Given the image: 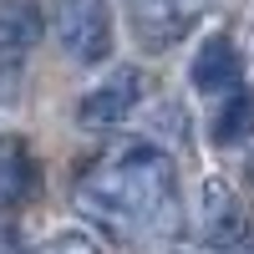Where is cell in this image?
Masks as SVG:
<instances>
[{
    "label": "cell",
    "instance_id": "4",
    "mask_svg": "<svg viewBox=\"0 0 254 254\" xmlns=\"http://www.w3.org/2000/svg\"><path fill=\"white\" fill-rule=\"evenodd\" d=\"M137 97H142V76H137V66H117L107 81H102V87H92L87 97L76 102V122L92 127V132L117 127L127 112L137 107Z\"/></svg>",
    "mask_w": 254,
    "mask_h": 254
},
{
    "label": "cell",
    "instance_id": "10",
    "mask_svg": "<svg viewBox=\"0 0 254 254\" xmlns=\"http://www.w3.org/2000/svg\"><path fill=\"white\" fill-rule=\"evenodd\" d=\"M31 254H97V244H92V234H81V229H61V234L41 239Z\"/></svg>",
    "mask_w": 254,
    "mask_h": 254
},
{
    "label": "cell",
    "instance_id": "13",
    "mask_svg": "<svg viewBox=\"0 0 254 254\" xmlns=\"http://www.w3.org/2000/svg\"><path fill=\"white\" fill-rule=\"evenodd\" d=\"M239 254H254V244H239Z\"/></svg>",
    "mask_w": 254,
    "mask_h": 254
},
{
    "label": "cell",
    "instance_id": "7",
    "mask_svg": "<svg viewBox=\"0 0 254 254\" xmlns=\"http://www.w3.org/2000/svg\"><path fill=\"white\" fill-rule=\"evenodd\" d=\"M41 188V168L26 137H0V208H26Z\"/></svg>",
    "mask_w": 254,
    "mask_h": 254
},
{
    "label": "cell",
    "instance_id": "8",
    "mask_svg": "<svg viewBox=\"0 0 254 254\" xmlns=\"http://www.w3.org/2000/svg\"><path fill=\"white\" fill-rule=\"evenodd\" d=\"M41 36V5L36 0H0V66L15 71L20 56Z\"/></svg>",
    "mask_w": 254,
    "mask_h": 254
},
{
    "label": "cell",
    "instance_id": "12",
    "mask_svg": "<svg viewBox=\"0 0 254 254\" xmlns=\"http://www.w3.org/2000/svg\"><path fill=\"white\" fill-rule=\"evenodd\" d=\"M249 183H254V153H249Z\"/></svg>",
    "mask_w": 254,
    "mask_h": 254
},
{
    "label": "cell",
    "instance_id": "2",
    "mask_svg": "<svg viewBox=\"0 0 254 254\" xmlns=\"http://www.w3.org/2000/svg\"><path fill=\"white\" fill-rule=\"evenodd\" d=\"M56 36L76 66H97L112 56V0H61Z\"/></svg>",
    "mask_w": 254,
    "mask_h": 254
},
{
    "label": "cell",
    "instance_id": "5",
    "mask_svg": "<svg viewBox=\"0 0 254 254\" xmlns=\"http://www.w3.org/2000/svg\"><path fill=\"white\" fill-rule=\"evenodd\" d=\"M188 81H193V92H203V97H224L229 87H239L244 61H239L234 36H224V31L203 36L198 51H193V66H188Z\"/></svg>",
    "mask_w": 254,
    "mask_h": 254
},
{
    "label": "cell",
    "instance_id": "6",
    "mask_svg": "<svg viewBox=\"0 0 254 254\" xmlns=\"http://www.w3.org/2000/svg\"><path fill=\"white\" fill-rule=\"evenodd\" d=\"M132 5V26L153 51L173 46V41L193 26V15L203 10V0H127Z\"/></svg>",
    "mask_w": 254,
    "mask_h": 254
},
{
    "label": "cell",
    "instance_id": "1",
    "mask_svg": "<svg viewBox=\"0 0 254 254\" xmlns=\"http://www.w3.org/2000/svg\"><path fill=\"white\" fill-rule=\"evenodd\" d=\"M71 203L81 219H92L117 244H153L178 229V168L158 142L132 137L107 147L102 158L81 168L71 188Z\"/></svg>",
    "mask_w": 254,
    "mask_h": 254
},
{
    "label": "cell",
    "instance_id": "11",
    "mask_svg": "<svg viewBox=\"0 0 254 254\" xmlns=\"http://www.w3.org/2000/svg\"><path fill=\"white\" fill-rule=\"evenodd\" d=\"M0 254H15V234H10L5 219H0Z\"/></svg>",
    "mask_w": 254,
    "mask_h": 254
},
{
    "label": "cell",
    "instance_id": "9",
    "mask_svg": "<svg viewBox=\"0 0 254 254\" xmlns=\"http://www.w3.org/2000/svg\"><path fill=\"white\" fill-rule=\"evenodd\" d=\"M214 142L219 147H234V142H244L249 132H254V87L249 81H239V87H229L224 97H219V112H214Z\"/></svg>",
    "mask_w": 254,
    "mask_h": 254
},
{
    "label": "cell",
    "instance_id": "3",
    "mask_svg": "<svg viewBox=\"0 0 254 254\" xmlns=\"http://www.w3.org/2000/svg\"><path fill=\"white\" fill-rule=\"evenodd\" d=\"M198 234L219 249H239L249 239V208L239 203V193L224 178H203L198 193Z\"/></svg>",
    "mask_w": 254,
    "mask_h": 254
}]
</instances>
